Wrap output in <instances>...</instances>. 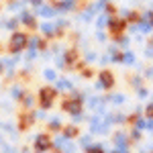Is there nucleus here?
I'll use <instances>...</instances> for the list:
<instances>
[{"mask_svg":"<svg viewBox=\"0 0 153 153\" xmlns=\"http://www.w3.org/2000/svg\"><path fill=\"white\" fill-rule=\"evenodd\" d=\"M117 153H118V151H117Z\"/></svg>","mask_w":153,"mask_h":153,"instance_id":"6e6552de","label":"nucleus"},{"mask_svg":"<svg viewBox=\"0 0 153 153\" xmlns=\"http://www.w3.org/2000/svg\"><path fill=\"white\" fill-rule=\"evenodd\" d=\"M90 153H102V151H100V147H92V149H90Z\"/></svg>","mask_w":153,"mask_h":153,"instance_id":"423d86ee","label":"nucleus"},{"mask_svg":"<svg viewBox=\"0 0 153 153\" xmlns=\"http://www.w3.org/2000/svg\"><path fill=\"white\" fill-rule=\"evenodd\" d=\"M65 108H68V110H74V112H78V108H80V106H78V102H68Z\"/></svg>","mask_w":153,"mask_h":153,"instance_id":"39448f33","label":"nucleus"},{"mask_svg":"<svg viewBox=\"0 0 153 153\" xmlns=\"http://www.w3.org/2000/svg\"><path fill=\"white\" fill-rule=\"evenodd\" d=\"M53 94H55V92H51V90H43V92H41V100H43V106H49V102H51Z\"/></svg>","mask_w":153,"mask_h":153,"instance_id":"f03ea898","label":"nucleus"},{"mask_svg":"<svg viewBox=\"0 0 153 153\" xmlns=\"http://www.w3.org/2000/svg\"><path fill=\"white\" fill-rule=\"evenodd\" d=\"M102 84H104V86H112V78H110V74H102Z\"/></svg>","mask_w":153,"mask_h":153,"instance_id":"7ed1b4c3","label":"nucleus"},{"mask_svg":"<svg viewBox=\"0 0 153 153\" xmlns=\"http://www.w3.org/2000/svg\"><path fill=\"white\" fill-rule=\"evenodd\" d=\"M25 41H27L25 35H14L12 37V49H21L25 45Z\"/></svg>","mask_w":153,"mask_h":153,"instance_id":"f257e3e1","label":"nucleus"},{"mask_svg":"<svg viewBox=\"0 0 153 153\" xmlns=\"http://www.w3.org/2000/svg\"><path fill=\"white\" fill-rule=\"evenodd\" d=\"M0 70H2V68H0Z\"/></svg>","mask_w":153,"mask_h":153,"instance_id":"0eeeda50","label":"nucleus"},{"mask_svg":"<svg viewBox=\"0 0 153 153\" xmlns=\"http://www.w3.org/2000/svg\"><path fill=\"white\" fill-rule=\"evenodd\" d=\"M37 147L45 149V147H47V139H45V137H39V139H37Z\"/></svg>","mask_w":153,"mask_h":153,"instance_id":"20e7f679","label":"nucleus"}]
</instances>
